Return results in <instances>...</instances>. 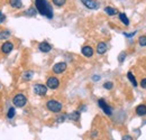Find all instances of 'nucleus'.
I'll list each match as a JSON object with an SVG mask.
<instances>
[{"label":"nucleus","mask_w":146,"mask_h":140,"mask_svg":"<svg viewBox=\"0 0 146 140\" xmlns=\"http://www.w3.org/2000/svg\"><path fill=\"white\" fill-rule=\"evenodd\" d=\"M35 5H36L37 11L40 15L46 16L50 19L53 18V9H52L51 5L47 2V0H35Z\"/></svg>","instance_id":"nucleus-1"},{"label":"nucleus","mask_w":146,"mask_h":140,"mask_svg":"<svg viewBox=\"0 0 146 140\" xmlns=\"http://www.w3.org/2000/svg\"><path fill=\"white\" fill-rule=\"evenodd\" d=\"M46 108L51 111V112H54V113H58L62 111L63 109V104L56 100H48L46 102Z\"/></svg>","instance_id":"nucleus-2"},{"label":"nucleus","mask_w":146,"mask_h":140,"mask_svg":"<svg viewBox=\"0 0 146 140\" xmlns=\"http://www.w3.org/2000/svg\"><path fill=\"white\" fill-rule=\"evenodd\" d=\"M13 103H14L15 106H17V108H23V106H25V105L27 104V98H26L25 94L18 93V94H16L14 96Z\"/></svg>","instance_id":"nucleus-3"},{"label":"nucleus","mask_w":146,"mask_h":140,"mask_svg":"<svg viewBox=\"0 0 146 140\" xmlns=\"http://www.w3.org/2000/svg\"><path fill=\"white\" fill-rule=\"evenodd\" d=\"M46 87L47 88H51V90H56L60 87V81L57 77L55 76H50L46 81Z\"/></svg>","instance_id":"nucleus-4"},{"label":"nucleus","mask_w":146,"mask_h":140,"mask_svg":"<svg viewBox=\"0 0 146 140\" xmlns=\"http://www.w3.org/2000/svg\"><path fill=\"white\" fill-rule=\"evenodd\" d=\"M34 93L38 96H44L47 93V87L44 84H35L34 85Z\"/></svg>","instance_id":"nucleus-5"},{"label":"nucleus","mask_w":146,"mask_h":140,"mask_svg":"<svg viewBox=\"0 0 146 140\" xmlns=\"http://www.w3.org/2000/svg\"><path fill=\"white\" fill-rule=\"evenodd\" d=\"M66 67H68L66 63L60 62V63H56L54 66H53V72H54L55 74H62L63 72H65Z\"/></svg>","instance_id":"nucleus-6"},{"label":"nucleus","mask_w":146,"mask_h":140,"mask_svg":"<svg viewBox=\"0 0 146 140\" xmlns=\"http://www.w3.org/2000/svg\"><path fill=\"white\" fill-rule=\"evenodd\" d=\"M98 104L99 106L102 109V111L107 114V116H111L112 114V111H111V108H110L109 105L106 103V101L104 100V99H100L99 101H98Z\"/></svg>","instance_id":"nucleus-7"},{"label":"nucleus","mask_w":146,"mask_h":140,"mask_svg":"<svg viewBox=\"0 0 146 140\" xmlns=\"http://www.w3.org/2000/svg\"><path fill=\"white\" fill-rule=\"evenodd\" d=\"M13 50H14V44L11 42H5L0 47V51L3 54H9Z\"/></svg>","instance_id":"nucleus-8"},{"label":"nucleus","mask_w":146,"mask_h":140,"mask_svg":"<svg viewBox=\"0 0 146 140\" xmlns=\"http://www.w3.org/2000/svg\"><path fill=\"white\" fill-rule=\"evenodd\" d=\"M81 2L89 9H98L99 8V2L96 0H81Z\"/></svg>","instance_id":"nucleus-9"},{"label":"nucleus","mask_w":146,"mask_h":140,"mask_svg":"<svg viewBox=\"0 0 146 140\" xmlns=\"http://www.w3.org/2000/svg\"><path fill=\"white\" fill-rule=\"evenodd\" d=\"M38 50L43 53H48L52 51V46H51L47 42H42V43L38 45Z\"/></svg>","instance_id":"nucleus-10"},{"label":"nucleus","mask_w":146,"mask_h":140,"mask_svg":"<svg viewBox=\"0 0 146 140\" xmlns=\"http://www.w3.org/2000/svg\"><path fill=\"white\" fill-rule=\"evenodd\" d=\"M81 53L86 57H91L92 55H93V48H92L91 46H83L82 50H81Z\"/></svg>","instance_id":"nucleus-11"},{"label":"nucleus","mask_w":146,"mask_h":140,"mask_svg":"<svg viewBox=\"0 0 146 140\" xmlns=\"http://www.w3.org/2000/svg\"><path fill=\"white\" fill-rule=\"evenodd\" d=\"M107 44L105 43V42H101V43H99L98 45H97V53L99 54V55H102V54H105V53L107 52Z\"/></svg>","instance_id":"nucleus-12"},{"label":"nucleus","mask_w":146,"mask_h":140,"mask_svg":"<svg viewBox=\"0 0 146 140\" xmlns=\"http://www.w3.org/2000/svg\"><path fill=\"white\" fill-rule=\"evenodd\" d=\"M66 118L72 121H78L80 119V111H73L70 114H66Z\"/></svg>","instance_id":"nucleus-13"},{"label":"nucleus","mask_w":146,"mask_h":140,"mask_svg":"<svg viewBox=\"0 0 146 140\" xmlns=\"http://www.w3.org/2000/svg\"><path fill=\"white\" fill-rule=\"evenodd\" d=\"M136 113H137L139 117L145 116V114H146V105L145 104L137 105V108H136Z\"/></svg>","instance_id":"nucleus-14"},{"label":"nucleus","mask_w":146,"mask_h":140,"mask_svg":"<svg viewBox=\"0 0 146 140\" xmlns=\"http://www.w3.org/2000/svg\"><path fill=\"white\" fill-rule=\"evenodd\" d=\"M9 5L15 9H20L23 7V1L21 0H9Z\"/></svg>","instance_id":"nucleus-15"},{"label":"nucleus","mask_w":146,"mask_h":140,"mask_svg":"<svg viewBox=\"0 0 146 140\" xmlns=\"http://www.w3.org/2000/svg\"><path fill=\"white\" fill-rule=\"evenodd\" d=\"M119 19H120V21H121V22H123L125 26H129V19L127 18L126 14L120 13V14H119Z\"/></svg>","instance_id":"nucleus-16"},{"label":"nucleus","mask_w":146,"mask_h":140,"mask_svg":"<svg viewBox=\"0 0 146 140\" xmlns=\"http://www.w3.org/2000/svg\"><path fill=\"white\" fill-rule=\"evenodd\" d=\"M10 32L9 30H1L0 32V40H5V39H8L10 37Z\"/></svg>","instance_id":"nucleus-17"},{"label":"nucleus","mask_w":146,"mask_h":140,"mask_svg":"<svg viewBox=\"0 0 146 140\" xmlns=\"http://www.w3.org/2000/svg\"><path fill=\"white\" fill-rule=\"evenodd\" d=\"M33 75H34V73H33L32 71H27V72H25V73L23 74V80H24V81H29V80H32Z\"/></svg>","instance_id":"nucleus-18"},{"label":"nucleus","mask_w":146,"mask_h":140,"mask_svg":"<svg viewBox=\"0 0 146 140\" xmlns=\"http://www.w3.org/2000/svg\"><path fill=\"white\" fill-rule=\"evenodd\" d=\"M15 114H16V109H15L14 106L9 108V110H8V112H7V118H8V119H13V118L15 117Z\"/></svg>","instance_id":"nucleus-19"},{"label":"nucleus","mask_w":146,"mask_h":140,"mask_svg":"<svg viewBox=\"0 0 146 140\" xmlns=\"http://www.w3.org/2000/svg\"><path fill=\"white\" fill-rule=\"evenodd\" d=\"M127 77H128V80L131 82V84H133L134 87H137V82H136V79H135V76H134V74H133L131 72H128V73H127Z\"/></svg>","instance_id":"nucleus-20"},{"label":"nucleus","mask_w":146,"mask_h":140,"mask_svg":"<svg viewBox=\"0 0 146 140\" xmlns=\"http://www.w3.org/2000/svg\"><path fill=\"white\" fill-rule=\"evenodd\" d=\"M105 13H106L107 15H109V16H115V15L117 14V10L113 9V8H111V7H106V8H105Z\"/></svg>","instance_id":"nucleus-21"},{"label":"nucleus","mask_w":146,"mask_h":140,"mask_svg":"<svg viewBox=\"0 0 146 140\" xmlns=\"http://www.w3.org/2000/svg\"><path fill=\"white\" fill-rule=\"evenodd\" d=\"M52 1H53V3H54L55 6H57V7L64 6L65 2H66V0H52Z\"/></svg>","instance_id":"nucleus-22"},{"label":"nucleus","mask_w":146,"mask_h":140,"mask_svg":"<svg viewBox=\"0 0 146 140\" xmlns=\"http://www.w3.org/2000/svg\"><path fill=\"white\" fill-rule=\"evenodd\" d=\"M138 43H139V45L141 46H146V36H141L139 38H138Z\"/></svg>","instance_id":"nucleus-23"},{"label":"nucleus","mask_w":146,"mask_h":140,"mask_svg":"<svg viewBox=\"0 0 146 140\" xmlns=\"http://www.w3.org/2000/svg\"><path fill=\"white\" fill-rule=\"evenodd\" d=\"M25 14L28 15V16H35V15H36V10H35L34 8H29L28 10H26Z\"/></svg>","instance_id":"nucleus-24"},{"label":"nucleus","mask_w":146,"mask_h":140,"mask_svg":"<svg viewBox=\"0 0 146 140\" xmlns=\"http://www.w3.org/2000/svg\"><path fill=\"white\" fill-rule=\"evenodd\" d=\"M104 88H106V90H111V88H113V83L112 82H106L104 84Z\"/></svg>","instance_id":"nucleus-25"},{"label":"nucleus","mask_w":146,"mask_h":140,"mask_svg":"<svg viewBox=\"0 0 146 140\" xmlns=\"http://www.w3.org/2000/svg\"><path fill=\"white\" fill-rule=\"evenodd\" d=\"M125 58H126V53L125 52L120 53V54H119V56H118V61H119L120 63H123Z\"/></svg>","instance_id":"nucleus-26"},{"label":"nucleus","mask_w":146,"mask_h":140,"mask_svg":"<svg viewBox=\"0 0 146 140\" xmlns=\"http://www.w3.org/2000/svg\"><path fill=\"white\" fill-rule=\"evenodd\" d=\"M66 119V114H63V116H60L57 119H56V122L61 123V122H64V120Z\"/></svg>","instance_id":"nucleus-27"},{"label":"nucleus","mask_w":146,"mask_h":140,"mask_svg":"<svg viewBox=\"0 0 146 140\" xmlns=\"http://www.w3.org/2000/svg\"><path fill=\"white\" fill-rule=\"evenodd\" d=\"M6 20V16H5V14L2 13V11H0V24L1 22H3Z\"/></svg>","instance_id":"nucleus-28"},{"label":"nucleus","mask_w":146,"mask_h":140,"mask_svg":"<svg viewBox=\"0 0 146 140\" xmlns=\"http://www.w3.org/2000/svg\"><path fill=\"white\" fill-rule=\"evenodd\" d=\"M141 87H142L143 88H146V77L141 81Z\"/></svg>","instance_id":"nucleus-29"},{"label":"nucleus","mask_w":146,"mask_h":140,"mask_svg":"<svg viewBox=\"0 0 146 140\" xmlns=\"http://www.w3.org/2000/svg\"><path fill=\"white\" fill-rule=\"evenodd\" d=\"M137 32H133V33H129V34H127V33H124V35L126 36V37H133V36H135V34H136Z\"/></svg>","instance_id":"nucleus-30"},{"label":"nucleus","mask_w":146,"mask_h":140,"mask_svg":"<svg viewBox=\"0 0 146 140\" xmlns=\"http://www.w3.org/2000/svg\"><path fill=\"white\" fill-rule=\"evenodd\" d=\"M121 140H133V137H131V136H129V135H126V136H124V137H123V139Z\"/></svg>","instance_id":"nucleus-31"},{"label":"nucleus","mask_w":146,"mask_h":140,"mask_svg":"<svg viewBox=\"0 0 146 140\" xmlns=\"http://www.w3.org/2000/svg\"><path fill=\"white\" fill-rule=\"evenodd\" d=\"M92 80H93V81H99V80H100V76H99V75H93V76H92Z\"/></svg>","instance_id":"nucleus-32"},{"label":"nucleus","mask_w":146,"mask_h":140,"mask_svg":"<svg viewBox=\"0 0 146 140\" xmlns=\"http://www.w3.org/2000/svg\"><path fill=\"white\" fill-rule=\"evenodd\" d=\"M91 136H92V137H96V136H97V132H96V131H94V132H92Z\"/></svg>","instance_id":"nucleus-33"}]
</instances>
